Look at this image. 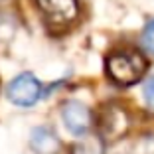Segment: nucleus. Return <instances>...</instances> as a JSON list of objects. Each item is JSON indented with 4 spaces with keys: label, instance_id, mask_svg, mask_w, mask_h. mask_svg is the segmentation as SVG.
<instances>
[{
    "label": "nucleus",
    "instance_id": "1",
    "mask_svg": "<svg viewBox=\"0 0 154 154\" xmlns=\"http://www.w3.org/2000/svg\"><path fill=\"white\" fill-rule=\"evenodd\" d=\"M146 71V59L138 51L121 50L107 57V75L119 85H132L140 81Z\"/></svg>",
    "mask_w": 154,
    "mask_h": 154
},
{
    "label": "nucleus",
    "instance_id": "2",
    "mask_svg": "<svg viewBox=\"0 0 154 154\" xmlns=\"http://www.w3.org/2000/svg\"><path fill=\"white\" fill-rule=\"evenodd\" d=\"M8 99L20 107H32L42 97V83L32 73H20L8 85Z\"/></svg>",
    "mask_w": 154,
    "mask_h": 154
},
{
    "label": "nucleus",
    "instance_id": "3",
    "mask_svg": "<svg viewBox=\"0 0 154 154\" xmlns=\"http://www.w3.org/2000/svg\"><path fill=\"white\" fill-rule=\"evenodd\" d=\"M61 117H63V122L69 128V132L77 136L85 134L91 127V111L87 109V105L79 103V101H67L61 109Z\"/></svg>",
    "mask_w": 154,
    "mask_h": 154
},
{
    "label": "nucleus",
    "instance_id": "4",
    "mask_svg": "<svg viewBox=\"0 0 154 154\" xmlns=\"http://www.w3.org/2000/svg\"><path fill=\"white\" fill-rule=\"evenodd\" d=\"M128 128V119L127 113L115 105L107 107L101 115V134L107 140H117L119 136H122Z\"/></svg>",
    "mask_w": 154,
    "mask_h": 154
},
{
    "label": "nucleus",
    "instance_id": "5",
    "mask_svg": "<svg viewBox=\"0 0 154 154\" xmlns=\"http://www.w3.org/2000/svg\"><path fill=\"white\" fill-rule=\"evenodd\" d=\"M38 6L54 22H71L77 16V0H38Z\"/></svg>",
    "mask_w": 154,
    "mask_h": 154
},
{
    "label": "nucleus",
    "instance_id": "6",
    "mask_svg": "<svg viewBox=\"0 0 154 154\" xmlns=\"http://www.w3.org/2000/svg\"><path fill=\"white\" fill-rule=\"evenodd\" d=\"M32 148L38 154H55L59 150V140L50 128L38 127L32 132Z\"/></svg>",
    "mask_w": 154,
    "mask_h": 154
},
{
    "label": "nucleus",
    "instance_id": "7",
    "mask_svg": "<svg viewBox=\"0 0 154 154\" xmlns=\"http://www.w3.org/2000/svg\"><path fill=\"white\" fill-rule=\"evenodd\" d=\"M73 154H105V142L97 134H87L73 144Z\"/></svg>",
    "mask_w": 154,
    "mask_h": 154
},
{
    "label": "nucleus",
    "instance_id": "8",
    "mask_svg": "<svg viewBox=\"0 0 154 154\" xmlns=\"http://www.w3.org/2000/svg\"><path fill=\"white\" fill-rule=\"evenodd\" d=\"M140 45H142L144 51H148V54L154 55V20H150V22L144 26V30H142Z\"/></svg>",
    "mask_w": 154,
    "mask_h": 154
},
{
    "label": "nucleus",
    "instance_id": "9",
    "mask_svg": "<svg viewBox=\"0 0 154 154\" xmlns=\"http://www.w3.org/2000/svg\"><path fill=\"white\" fill-rule=\"evenodd\" d=\"M142 95H144V101L150 109H154V77H150L146 81L144 89H142Z\"/></svg>",
    "mask_w": 154,
    "mask_h": 154
}]
</instances>
